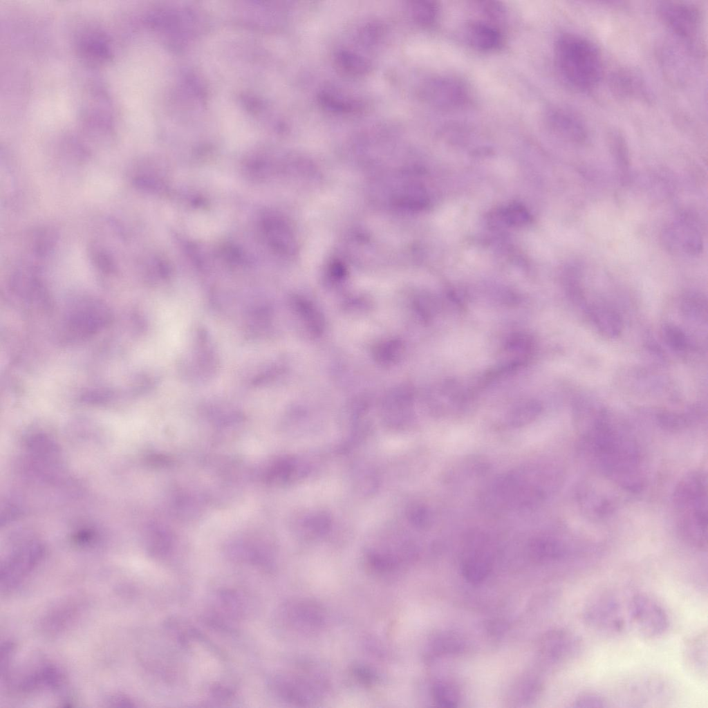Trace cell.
I'll return each instance as SVG.
<instances>
[{
  "mask_svg": "<svg viewBox=\"0 0 708 708\" xmlns=\"http://www.w3.org/2000/svg\"><path fill=\"white\" fill-rule=\"evenodd\" d=\"M578 418L580 446L592 464L624 490L637 493L645 483L641 452L633 437L608 422L601 411Z\"/></svg>",
  "mask_w": 708,
  "mask_h": 708,
  "instance_id": "obj_1",
  "label": "cell"
},
{
  "mask_svg": "<svg viewBox=\"0 0 708 708\" xmlns=\"http://www.w3.org/2000/svg\"><path fill=\"white\" fill-rule=\"evenodd\" d=\"M676 525L682 539L700 550L707 546V481L700 470L687 473L673 493Z\"/></svg>",
  "mask_w": 708,
  "mask_h": 708,
  "instance_id": "obj_2",
  "label": "cell"
},
{
  "mask_svg": "<svg viewBox=\"0 0 708 708\" xmlns=\"http://www.w3.org/2000/svg\"><path fill=\"white\" fill-rule=\"evenodd\" d=\"M555 59L561 77L579 90L594 87L602 74V58L588 39L572 33L563 34L555 45Z\"/></svg>",
  "mask_w": 708,
  "mask_h": 708,
  "instance_id": "obj_3",
  "label": "cell"
},
{
  "mask_svg": "<svg viewBox=\"0 0 708 708\" xmlns=\"http://www.w3.org/2000/svg\"><path fill=\"white\" fill-rule=\"evenodd\" d=\"M627 615L633 629L645 638L661 635L669 625L668 617L664 608L646 595L635 594L630 598L627 604Z\"/></svg>",
  "mask_w": 708,
  "mask_h": 708,
  "instance_id": "obj_4",
  "label": "cell"
},
{
  "mask_svg": "<svg viewBox=\"0 0 708 708\" xmlns=\"http://www.w3.org/2000/svg\"><path fill=\"white\" fill-rule=\"evenodd\" d=\"M622 606L611 592H602L593 597L586 604L584 619L587 625L604 633H617L624 627Z\"/></svg>",
  "mask_w": 708,
  "mask_h": 708,
  "instance_id": "obj_5",
  "label": "cell"
},
{
  "mask_svg": "<svg viewBox=\"0 0 708 708\" xmlns=\"http://www.w3.org/2000/svg\"><path fill=\"white\" fill-rule=\"evenodd\" d=\"M661 241L669 251H682L691 256L699 254L703 248L698 221L687 212L680 214L662 230Z\"/></svg>",
  "mask_w": 708,
  "mask_h": 708,
  "instance_id": "obj_6",
  "label": "cell"
},
{
  "mask_svg": "<svg viewBox=\"0 0 708 708\" xmlns=\"http://www.w3.org/2000/svg\"><path fill=\"white\" fill-rule=\"evenodd\" d=\"M42 546L36 540L17 545L2 564L1 589L8 590L21 582L37 565L43 555Z\"/></svg>",
  "mask_w": 708,
  "mask_h": 708,
  "instance_id": "obj_7",
  "label": "cell"
},
{
  "mask_svg": "<svg viewBox=\"0 0 708 708\" xmlns=\"http://www.w3.org/2000/svg\"><path fill=\"white\" fill-rule=\"evenodd\" d=\"M657 11L662 21L677 36L691 40L700 27L701 14L696 6L679 1L660 3Z\"/></svg>",
  "mask_w": 708,
  "mask_h": 708,
  "instance_id": "obj_8",
  "label": "cell"
},
{
  "mask_svg": "<svg viewBox=\"0 0 708 708\" xmlns=\"http://www.w3.org/2000/svg\"><path fill=\"white\" fill-rule=\"evenodd\" d=\"M423 91L429 103L442 109L459 107L467 99L465 86L452 77H438L431 79L425 85Z\"/></svg>",
  "mask_w": 708,
  "mask_h": 708,
  "instance_id": "obj_9",
  "label": "cell"
},
{
  "mask_svg": "<svg viewBox=\"0 0 708 708\" xmlns=\"http://www.w3.org/2000/svg\"><path fill=\"white\" fill-rule=\"evenodd\" d=\"M541 648L547 658L559 662L579 655L581 642L579 636L574 633L564 629H557L545 636Z\"/></svg>",
  "mask_w": 708,
  "mask_h": 708,
  "instance_id": "obj_10",
  "label": "cell"
},
{
  "mask_svg": "<svg viewBox=\"0 0 708 708\" xmlns=\"http://www.w3.org/2000/svg\"><path fill=\"white\" fill-rule=\"evenodd\" d=\"M548 121L552 130L571 142L581 144L588 138V129L585 121L572 111L554 109L549 113Z\"/></svg>",
  "mask_w": 708,
  "mask_h": 708,
  "instance_id": "obj_11",
  "label": "cell"
},
{
  "mask_svg": "<svg viewBox=\"0 0 708 708\" xmlns=\"http://www.w3.org/2000/svg\"><path fill=\"white\" fill-rule=\"evenodd\" d=\"M215 597L214 615L208 620L220 628H230L227 622L238 620L244 615V601L238 592L232 589L221 590Z\"/></svg>",
  "mask_w": 708,
  "mask_h": 708,
  "instance_id": "obj_12",
  "label": "cell"
},
{
  "mask_svg": "<svg viewBox=\"0 0 708 708\" xmlns=\"http://www.w3.org/2000/svg\"><path fill=\"white\" fill-rule=\"evenodd\" d=\"M707 631L691 635L684 642L682 659L686 669L698 678L707 676Z\"/></svg>",
  "mask_w": 708,
  "mask_h": 708,
  "instance_id": "obj_13",
  "label": "cell"
},
{
  "mask_svg": "<svg viewBox=\"0 0 708 708\" xmlns=\"http://www.w3.org/2000/svg\"><path fill=\"white\" fill-rule=\"evenodd\" d=\"M466 35L469 44L482 51L496 50L503 44V37L499 30L483 21H477L469 24Z\"/></svg>",
  "mask_w": 708,
  "mask_h": 708,
  "instance_id": "obj_14",
  "label": "cell"
},
{
  "mask_svg": "<svg viewBox=\"0 0 708 708\" xmlns=\"http://www.w3.org/2000/svg\"><path fill=\"white\" fill-rule=\"evenodd\" d=\"M610 85L613 93L622 99L631 98L644 93L645 88L640 77L634 71L626 68L614 71L610 78Z\"/></svg>",
  "mask_w": 708,
  "mask_h": 708,
  "instance_id": "obj_15",
  "label": "cell"
},
{
  "mask_svg": "<svg viewBox=\"0 0 708 708\" xmlns=\"http://www.w3.org/2000/svg\"><path fill=\"white\" fill-rule=\"evenodd\" d=\"M588 313L599 330L605 335L614 337L621 332L622 319L613 310L607 307L593 306L588 309Z\"/></svg>",
  "mask_w": 708,
  "mask_h": 708,
  "instance_id": "obj_16",
  "label": "cell"
},
{
  "mask_svg": "<svg viewBox=\"0 0 708 708\" xmlns=\"http://www.w3.org/2000/svg\"><path fill=\"white\" fill-rule=\"evenodd\" d=\"M335 65L339 72L352 76L364 75L370 70V64L364 57L350 50L338 51L334 58Z\"/></svg>",
  "mask_w": 708,
  "mask_h": 708,
  "instance_id": "obj_17",
  "label": "cell"
},
{
  "mask_svg": "<svg viewBox=\"0 0 708 708\" xmlns=\"http://www.w3.org/2000/svg\"><path fill=\"white\" fill-rule=\"evenodd\" d=\"M613 154L617 162L620 179L625 183L629 178V156L626 142L619 133H613L611 138Z\"/></svg>",
  "mask_w": 708,
  "mask_h": 708,
  "instance_id": "obj_18",
  "label": "cell"
},
{
  "mask_svg": "<svg viewBox=\"0 0 708 708\" xmlns=\"http://www.w3.org/2000/svg\"><path fill=\"white\" fill-rule=\"evenodd\" d=\"M319 104L326 109L340 113H348L360 109V103L327 91H322L318 95Z\"/></svg>",
  "mask_w": 708,
  "mask_h": 708,
  "instance_id": "obj_19",
  "label": "cell"
},
{
  "mask_svg": "<svg viewBox=\"0 0 708 708\" xmlns=\"http://www.w3.org/2000/svg\"><path fill=\"white\" fill-rule=\"evenodd\" d=\"M410 10L413 20L422 26L431 25L435 22L438 15L437 6L430 1H413L411 3Z\"/></svg>",
  "mask_w": 708,
  "mask_h": 708,
  "instance_id": "obj_20",
  "label": "cell"
},
{
  "mask_svg": "<svg viewBox=\"0 0 708 708\" xmlns=\"http://www.w3.org/2000/svg\"><path fill=\"white\" fill-rule=\"evenodd\" d=\"M463 576L472 583L478 584L485 579L489 572V565L484 559L474 557L467 560L462 568Z\"/></svg>",
  "mask_w": 708,
  "mask_h": 708,
  "instance_id": "obj_21",
  "label": "cell"
},
{
  "mask_svg": "<svg viewBox=\"0 0 708 708\" xmlns=\"http://www.w3.org/2000/svg\"><path fill=\"white\" fill-rule=\"evenodd\" d=\"M432 693L435 701L441 707H455L458 701V691L448 683L438 682L435 684Z\"/></svg>",
  "mask_w": 708,
  "mask_h": 708,
  "instance_id": "obj_22",
  "label": "cell"
},
{
  "mask_svg": "<svg viewBox=\"0 0 708 708\" xmlns=\"http://www.w3.org/2000/svg\"><path fill=\"white\" fill-rule=\"evenodd\" d=\"M56 241L55 232L50 229L41 230L37 233L33 243V251L38 257H44L54 247Z\"/></svg>",
  "mask_w": 708,
  "mask_h": 708,
  "instance_id": "obj_23",
  "label": "cell"
},
{
  "mask_svg": "<svg viewBox=\"0 0 708 708\" xmlns=\"http://www.w3.org/2000/svg\"><path fill=\"white\" fill-rule=\"evenodd\" d=\"M582 505L586 508L588 512H593L594 514H604L611 510V503L607 500L601 497L596 492H584L581 496Z\"/></svg>",
  "mask_w": 708,
  "mask_h": 708,
  "instance_id": "obj_24",
  "label": "cell"
},
{
  "mask_svg": "<svg viewBox=\"0 0 708 708\" xmlns=\"http://www.w3.org/2000/svg\"><path fill=\"white\" fill-rule=\"evenodd\" d=\"M84 41L83 49L87 55H91L97 59H106L109 55V48L103 40L99 39L98 37H87Z\"/></svg>",
  "mask_w": 708,
  "mask_h": 708,
  "instance_id": "obj_25",
  "label": "cell"
},
{
  "mask_svg": "<svg viewBox=\"0 0 708 708\" xmlns=\"http://www.w3.org/2000/svg\"><path fill=\"white\" fill-rule=\"evenodd\" d=\"M664 336L667 343L674 350L682 351L687 346L684 333L675 326L667 325L664 328Z\"/></svg>",
  "mask_w": 708,
  "mask_h": 708,
  "instance_id": "obj_26",
  "label": "cell"
},
{
  "mask_svg": "<svg viewBox=\"0 0 708 708\" xmlns=\"http://www.w3.org/2000/svg\"><path fill=\"white\" fill-rule=\"evenodd\" d=\"M606 706L605 699L599 694L593 692L580 693L573 702V707L579 708L604 707Z\"/></svg>",
  "mask_w": 708,
  "mask_h": 708,
  "instance_id": "obj_27",
  "label": "cell"
},
{
  "mask_svg": "<svg viewBox=\"0 0 708 708\" xmlns=\"http://www.w3.org/2000/svg\"><path fill=\"white\" fill-rule=\"evenodd\" d=\"M682 305L685 311L692 315L700 313L706 306L702 297L693 292L685 295Z\"/></svg>",
  "mask_w": 708,
  "mask_h": 708,
  "instance_id": "obj_28",
  "label": "cell"
},
{
  "mask_svg": "<svg viewBox=\"0 0 708 708\" xmlns=\"http://www.w3.org/2000/svg\"><path fill=\"white\" fill-rule=\"evenodd\" d=\"M95 266L104 272L111 273L115 270V265L111 256L104 250L97 249L93 254Z\"/></svg>",
  "mask_w": 708,
  "mask_h": 708,
  "instance_id": "obj_29",
  "label": "cell"
},
{
  "mask_svg": "<svg viewBox=\"0 0 708 708\" xmlns=\"http://www.w3.org/2000/svg\"><path fill=\"white\" fill-rule=\"evenodd\" d=\"M211 693L215 698L223 700L229 699L234 694L231 689L219 684L212 686Z\"/></svg>",
  "mask_w": 708,
  "mask_h": 708,
  "instance_id": "obj_30",
  "label": "cell"
}]
</instances>
